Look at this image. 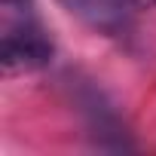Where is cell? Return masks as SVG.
I'll return each instance as SVG.
<instances>
[{
	"label": "cell",
	"instance_id": "obj_1",
	"mask_svg": "<svg viewBox=\"0 0 156 156\" xmlns=\"http://www.w3.org/2000/svg\"><path fill=\"white\" fill-rule=\"evenodd\" d=\"M49 58H52V40L46 37V31L31 16H25L6 28V34H3V67L9 73L37 70V67L49 64Z\"/></svg>",
	"mask_w": 156,
	"mask_h": 156
},
{
	"label": "cell",
	"instance_id": "obj_2",
	"mask_svg": "<svg viewBox=\"0 0 156 156\" xmlns=\"http://www.w3.org/2000/svg\"><path fill=\"white\" fill-rule=\"evenodd\" d=\"M61 3L67 12L104 34H116L129 25V0H61Z\"/></svg>",
	"mask_w": 156,
	"mask_h": 156
},
{
	"label": "cell",
	"instance_id": "obj_3",
	"mask_svg": "<svg viewBox=\"0 0 156 156\" xmlns=\"http://www.w3.org/2000/svg\"><path fill=\"white\" fill-rule=\"evenodd\" d=\"M9 9H31V0H3Z\"/></svg>",
	"mask_w": 156,
	"mask_h": 156
},
{
	"label": "cell",
	"instance_id": "obj_4",
	"mask_svg": "<svg viewBox=\"0 0 156 156\" xmlns=\"http://www.w3.org/2000/svg\"><path fill=\"white\" fill-rule=\"evenodd\" d=\"M132 3H141V6H153L156 0H132Z\"/></svg>",
	"mask_w": 156,
	"mask_h": 156
}]
</instances>
